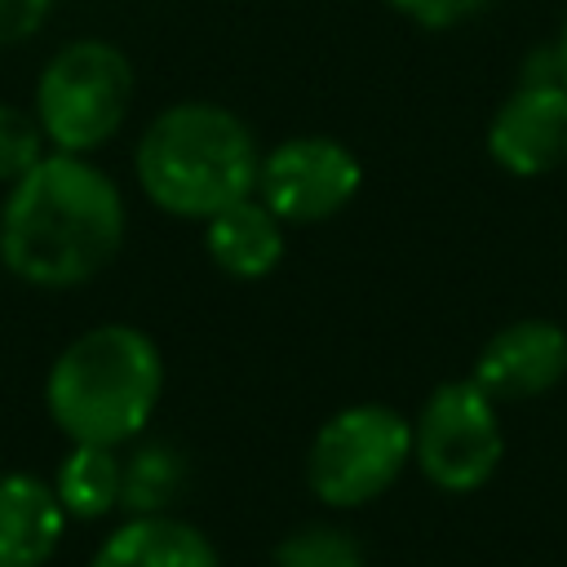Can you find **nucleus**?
<instances>
[{"label": "nucleus", "mask_w": 567, "mask_h": 567, "mask_svg": "<svg viewBox=\"0 0 567 567\" xmlns=\"http://www.w3.org/2000/svg\"><path fill=\"white\" fill-rule=\"evenodd\" d=\"M89 567H221L213 540L173 514H133L93 554Z\"/></svg>", "instance_id": "11"}, {"label": "nucleus", "mask_w": 567, "mask_h": 567, "mask_svg": "<svg viewBox=\"0 0 567 567\" xmlns=\"http://www.w3.org/2000/svg\"><path fill=\"white\" fill-rule=\"evenodd\" d=\"M363 168L337 137H288L257 164V195L284 226L337 217L359 195Z\"/></svg>", "instance_id": "7"}, {"label": "nucleus", "mask_w": 567, "mask_h": 567, "mask_svg": "<svg viewBox=\"0 0 567 567\" xmlns=\"http://www.w3.org/2000/svg\"><path fill=\"white\" fill-rule=\"evenodd\" d=\"M505 456L496 399L474 381H443L412 421V461L439 492H478Z\"/></svg>", "instance_id": "6"}, {"label": "nucleus", "mask_w": 567, "mask_h": 567, "mask_svg": "<svg viewBox=\"0 0 567 567\" xmlns=\"http://www.w3.org/2000/svg\"><path fill=\"white\" fill-rule=\"evenodd\" d=\"M204 248L230 279H261L284 257V221L261 199H239L204 221Z\"/></svg>", "instance_id": "12"}, {"label": "nucleus", "mask_w": 567, "mask_h": 567, "mask_svg": "<svg viewBox=\"0 0 567 567\" xmlns=\"http://www.w3.org/2000/svg\"><path fill=\"white\" fill-rule=\"evenodd\" d=\"M124 244L120 186L84 155H44L9 186L0 261L35 288L89 284Z\"/></svg>", "instance_id": "1"}, {"label": "nucleus", "mask_w": 567, "mask_h": 567, "mask_svg": "<svg viewBox=\"0 0 567 567\" xmlns=\"http://www.w3.org/2000/svg\"><path fill=\"white\" fill-rule=\"evenodd\" d=\"M133 102V66L106 40L62 44L35 84V120L62 155H89L120 133Z\"/></svg>", "instance_id": "4"}, {"label": "nucleus", "mask_w": 567, "mask_h": 567, "mask_svg": "<svg viewBox=\"0 0 567 567\" xmlns=\"http://www.w3.org/2000/svg\"><path fill=\"white\" fill-rule=\"evenodd\" d=\"M487 155L514 177L567 164V84H518L487 124Z\"/></svg>", "instance_id": "9"}, {"label": "nucleus", "mask_w": 567, "mask_h": 567, "mask_svg": "<svg viewBox=\"0 0 567 567\" xmlns=\"http://www.w3.org/2000/svg\"><path fill=\"white\" fill-rule=\"evenodd\" d=\"M177 487H182V461L159 443L137 447L120 470V505L128 514H164Z\"/></svg>", "instance_id": "14"}, {"label": "nucleus", "mask_w": 567, "mask_h": 567, "mask_svg": "<svg viewBox=\"0 0 567 567\" xmlns=\"http://www.w3.org/2000/svg\"><path fill=\"white\" fill-rule=\"evenodd\" d=\"M66 509L53 483L35 474H0V567H44L62 540Z\"/></svg>", "instance_id": "10"}, {"label": "nucleus", "mask_w": 567, "mask_h": 567, "mask_svg": "<svg viewBox=\"0 0 567 567\" xmlns=\"http://www.w3.org/2000/svg\"><path fill=\"white\" fill-rule=\"evenodd\" d=\"M492 0H390V9H399L403 18H412L416 27H430V31H447V27H461L470 18H478Z\"/></svg>", "instance_id": "17"}, {"label": "nucleus", "mask_w": 567, "mask_h": 567, "mask_svg": "<svg viewBox=\"0 0 567 567\" xmlns=\"http://www.w3.org/2000/svg\"><path fill=\"white\" fill-rule=\"evenodd\" d=\"M49 9H53V0H0V49L35 35L44 27Z\"/></svg>", "instance_id": "18"}, {"label": "nucleus", "mask_w": 567, "mask_h": 567, "mask_svg": "<svg viewBox=\"0 0 567 567\" xmlns=\"http://www.w3.org/2000/svg\"><path fill=\"white\" fill-rule=\"evenodd\" d=\"M44 159V128L35 111L0 102V186H13Z\"/></svg>", "instance_id": "16"}, {"label": "nucleus", "mask_w": 567, "mask_h": 567, "mask_svg": "<svg viewBox=\"0 0 567 567\" xmlns=\"http://www.w3.org/2000/svg\"><path fill=\"white\" fill-rule=\"evenodd\" d=\"M554 53H558V71H563V84H567V18H563V27L554 35Z\"/></svg>", "instance_id": "19"}, {"label": "nucleus", "mask_w": 567, "mask_h": 567, "mask_svg": "<svg viewBox=\"0 0 567 567\" xmlns=\"http://www.w3.org/2000/svg\"><path fill=\"white\" fill-rule=\"evenodd\" d=\"M567 377V332L549 319H514L487 337L470 381L496 403L549 394Z\"/></svg>", "instance_id": "8"}, {"label": "nucleus", "mask_w": 567, "mask_h": 567, "mask_svg": "<svg viewBox=\"0 0 567 567\" xmlns=\"http://www.w3.org/2000/svg\"><path fill=\"white\" fill-rule=\"evenodd\" d=\"M120 470L124 461L115 456V447H97V443H75L53 478V492L66 509V518H102L120 505Z\"/></svg>", "instance_id": "13"}, {"label": "nucleus", "mask_w": 567, "mask_h": 567, "mask_svg": "<svg viewBox=\"0 0 567 567\" xmlns=\"http://www.w3.org/2000/svg\"><path fill=\"white\" fill-rule=\"evenodd\" d=\"M412 461V421L385 403L332 412L306 456L310 492L332 509H354L394 487Z\"/></svg>", "instance_id": "5"}, {"label": "nucleus", "mask_w": 567, "mask_h": 567, "mask_svg": "<svg viewBox=\"0 0 567 567\" xmlns=\"http://www.w3.org/2000/svg\"><path fill=\"white\" fill-rule=\"evenodd\" d=\"M164 390V359L133 323L80 332L49 368L44 403L71 443L120 447L142 434Z\"/></svg>", "instance_id": "3"}, {"label": "nucleus", "mask_w": 567, "mask_h": 567, "mask_svg": "<svg viewBox=\"0 0 567 567\" xmlns=\"http://www.w3.org/2000/svg\"><path fill=\"white\" fill-rule=\"evenodd\" d=\"M275 567H368V563L350 532L315 523V527H301L288 540H279Z\"/></svg>", "instance_id": "15"}, {"label": "nucleus", "mask_w": 567, "mask_h": 567, "mask_svg": "<svg viewBox=\"0 0 567 567\" xmlns=\"http://www.w3.org/2000/svg\"><path fill=\"white\" fill-rule=\"evenodd\" d=\"M133 164L155 208L208 221L257 190L261 159L248 124L235 111L213 102H177L146 124Z\"/></svg>", "instance_id": "2"}]
</instances>
